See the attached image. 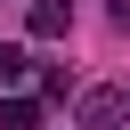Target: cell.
<instances>
[{
	"label": "cell",
	"instance_id": "obj_4",
	"mask_svg": "<svg viewBox=\"0 0 130 130\" xmlns=\"http://www.w3.org/2000/svg\"><path fill=\"white\" fill-rule=\"evenodd\" d=\"M32 81V49H0V89H24Z\"/></svg>",
	"mask_w": 130,
	"mask_h": 130
},
{
	"label": "cell",
	"instance_id": "obj_1",
	"mask_svg": "<svg viewBox=\"0 0 130 130\" xmlns=\"http://www.w3.org/2000/svg\"><path fill=\"white\" fill-rule=\"evenodd\" d=\"M122 114H130V89H89V98H81V122H89V130H114Z\"/></svg>",
	"mask_w": 130,
	"mask_h": 130
},
{
	"label": "cell",
	"instance_id": "obj_3",
	"mask_svg": "<svg viewBox=\"0 0 130 130\" xmlns=\"http://www.w3.org/2000/svg\"><path fill=\"white\" fill-rule=\"evenodd\" d=\"M0 130H41V98H0Z\"/></svg>",
	"mask_w": 130,
	"mask_h": 130
},
{
	"label": "cell",
	"instance_id": "obj_2",
	"mask_svg": "<svg viewBox=\"0 0 130 130\" xmlns=\"http://www.w3.org/2000/svg\"><path fill=\"white\" fill-rule=\"evenodd\" d=\"M65 24H73V0H32V32L41 41H57Z\"/></svg>",
	"mask_w": 130,
	"mask_h": 130
}]
</instances>
